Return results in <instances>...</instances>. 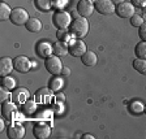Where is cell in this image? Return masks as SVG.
<instances>
[{"label":"cell","instance_id":"6da1fadb","mask_svg":"<svg viewBox=\"0 0 146 139\" xmlns=\"http://www.w3.org/2000/svg\"><path fill=\"white\" fill-rule=\"evenodd\" d=\"M69 31L77 38H84L89 33V22L86 17H77L72 21L69 26Z\"/></svg>","mask_w":146,"mask_h":139},{"label":"cell","instance_id":"7a4b0ae2","mask_svg":"<svg viewBox=\"0 0 146 139\" xmlns=\"http://www.w3.org/2000/svg\"><path fill=\"white\" fill-rule=\"evenodd\" d=\"M44 67H46V69H47V72L51 73L52 76L61 74V70H63L61 60L59 59V56H56V55H51V56H48V57L46 59Z\"/></svg>","mask_w":146,"mask_h":139},{"label":"cell","instance_id":"3957f363","mask_svg":"<svg viewBox=\"0 0 146 139\" xmlns=\"http://www.w3.org/2000/svg\"><path fill=\"white\" fill-rule=\"evenodd\" d=\"M52 21H54V25L58 29H67L72 24V18H70L69 13L65 12V11H56L54 13Z\"/></svg>","mask_w":146,"mask_h":139},{"label":"cell","instance_id":"277c9868","mask_svg":"<svg viewBox=\"0 0 146 139\" xmlns=\"http://www.w3.org/2000/svg\"><path fill=\"white\" fill-rule=\"evenodd\" d=\"M94 8L98 13L104 16L112 14L113 12H116V7L112 3V0H97L94 3Z\"/></svg>","mask_w":146,"mask_h":139},{"label":"cell","instance_id":"5b68a950","mask_svg":"<svg viewBox=\"0 0 146 139\" xmlns=\"http://www.w3.org/2000/svg\"><path fill=\"white\" fill-rule=\"evenodd\" d=\"M9 20L12 21V24L17 25V26H22V25H25L29 21V14H27V12L24 8L18 7V8L12 9V13H11V18Z\"/></svg>","mask_w":146,"mask_h":139},{"label":"cell","instance_id":"8992f818","mask_svg":"<svg viewBox=\"0 0 146 139\" xmlns=\"http://www.w3.org/2000/svg\"><path fill=\"white\" fill-rule=\"evenodd\" d=\"M68 49L73 57H81L86 52V44L81 39H72V42H69Z\"/></svg>","mask_w":146,"mask_h":139},{"label":"cell","instance_id":"52a82bcc","mask_svg":"<svg viewBox=\"0 0 146 139\" xmlns=\"http://www.w3.org/2000/svg\"><path fill=\"white\" fill-rule=\"evenodd\" d=\"M13 67L18 73H27L31 68V61L26 57V56H17L13 59Z\"/></svg>","mask_w":146,"mask_h":139},{"label":"cell","instance_id":"ba28073f","mask_svg":"<svg viewBox=\"0 0 146 139\" xmlns=\"http://www.w3.org/2000/svg\"><path fill=\"white\" fill-rule=\"evenodd\" d=\"M134 12H136L134 5L132 3H128V1H123L121 4H119L116 7V13L121 18H131L134 14Z\"/></svg>","mask_w":146,"mask_h":139},{"label":"cell","instance_id":"9c48e42d","mask_svg":"<svg viewBox=\"0 0 146 139\" xmlns=\"http://www.w3.org/2000/svg\"><path fill=\"white\" fill-rule=\"evenodd\" d=\"M33 133L36 139H46L51 135V127L44 122H38L34 125Z\"/></svg>","mask_w":146,"mask_h":139},{"label":"cell","instance_id":"30bf717a","mask_svg":"<svg viewBox=\"0 0 146 139\" xmlns=\"http://www.w3.org/2000/svg\"><path fill=\"white\" fill-rule=\"evenodd\" d=\"M36 53H38V56L42 59H47L48 56H51L52 53H54V45L50 44L48 42H39L38 44H36Z\"/></svg>","mask_w":146,"mask_h":139},{"label":"cell","instance_id":"8fae6325","mask_svg":"<svg viewBox=\"0 0 146 139\" xmlns=\"http://www.w3.org/2000/svg\"><path fill=\"white\" fill-rule=\"evenodd\" d=\"M77 12L80 13L81 17H88L94 12V5L89 0H80L77 4Z\"/></svg>","mask_w":146,"mask_h":139},{"label":"cell","instance_id":"7c38bea8","mask_svg":"<svg viewBox=\"0 0 146 139\" xmlns=\"http://www.w3.org/2000/svg\"><path fill=\"white\" fill-rule=\"evenodd\" d=\"M16 112H17V107H16L15 101H4L3 105H1V115L7 120L12 121V118L15 117Z\"/></svg>","mask_w":146,"mask_h":139},{"label":"cell","instance_id":"4fadbf2b","mask_svg":"<svg viewBox=\"0 0 146 139\" xmlns=\"http://www.w3.org/2000/svg\"><path fill=\"white\" fill-rule=\"evenodd\" d=\"M8 136L11 139H22L25 136V127L20 124H12L8 127Z\"/></svg>","mask_w":146,"mask_h":139},{"label":"cell","instance_id":"5bb4252c","mask_svg":"<svg viewBox=\"0 0 146 139\" xmlns=\"http://www.w3.org/2000/svg\"><path fill=\"white\" fill-rule=\"evenodd\" d=\"M12 69H15L12 59L1 57V60H0V76L1 77L9 76V73H12Z\"/></svg>","mask_w":146,"mask_h":139},{"label":"cell","instance_id":"9a60e30c","mask_svg":"<svg viewBox=\"0 0 146 139\" xmlns=\"http://www.w3.org/2000/svg\"><path fill=\"white\" fill-rule=\"evenodd\" d=\"M27 97H29V92L25 88H17L12 94V100L16 104H24Z\"/></svg>","mask_w":146,"mask_h":139},{"label":"cell","instance_id":"2e32d148","mask_svg":"<svg viewBox=\"0 0 146 139\" xmlns=\"http://www.w3.org/2000/svg\"><path fill=\"white\" fill-rule=\"evenodd\" d=\"M81 61H82L84 65H86V67H94L95 64H97V61H98V57H97V55H95L94 52L86 51L85 53L81 56Z\"/></svg>","mask_w":146,"mask_h":139},{"label":"cell","instance_id":"e0dca14e","mask_svg":"<svg viewBox=\"0 0 146 139\" xmlns=\"http://www.w3.org/2000/svg\"><path fill=\"white\" fill-rule=\"evenodd\" d=\"M25 27H26L27 31L30 33H38V31L42 30V22L38 18H29V21L25 24Z\"/></svg>","mask_w":146,"mask_h":139},{"label":"cell","instance_id":"ac0fdd59","mask_svg":"<svg viewBox=\"0 0 146 139\" xmlns=\"http://www.w3.org/2000/svg\"><path fill=\"white\" fill-rule=\"evenodd\" d=\"M68 52H69V49H68V45L65 44L64 42H61V40H58V42L54 43V53L56 55V56H65Z\"/></svg>","mask_w":146,"mask_h":139},{"label":"cell","instance_id":"d6986e66","mask_svg":"<svg viewBox=\"0 0 146 139\" xmlns=\"http://www.w3.org/2000/svg\"><path fill=\"white\" fill-rule=\"evenodd\" d=\"M143 111H145V105L138 100H134V101H132L129 104V112L132 115H141Z\"/></svg>","mask_w":146,"mask_h":139},{"label":"cell","instance_id":"ffe728a7","mask_svg":"<svg viewBox=\"0 0 146 139\" xmlns=\"http://www.w3.org/2000/svg\"><path fill=\"white\" fill-rule=\"evenodd\" d=\"M133 68L137 70L138 73L146 76V59H138L133 61Z\"/></svg>","mask_w":146,"mask_h":139},{"label":"cell","instance_id":"44dd1931","mask_svg":"<svg viewBox=\"0 0 146 139\" xmlns=\"http://www.w3.org/2000/svg\"><path fill=\"white\" fill-rule=\"evenodd\" d=\"M11 13H12V9L9 8V5L7 3H1L0 4V20L1 21H5L11 18Z\"/></svg>","mask_w":146,"mask_h":139},{"label":"cell","instance_id":"7402d4cb","mask_svg":"<svg viewBox=\"0 0 146 139\" xmlns=\"http://www.w3.org/2000/svg\"><path fill=\"white\" fill-rule=\"evenodd\" d=\"M51 92H52L51 88H50V90L48 88H40V90H38V92H36V99L47 103L50 100V97H51Z\"/></svg>","mask_w":146,"mask_h":139},{"label":"cell","instance_id":"603a6c76","mask_svg":"<svg viewBox=\"0 0 146 139\" xmlns=\"http://www.w3.org/2000/svg\"><path fill=\"white\" fill-rule=\"evenodd\" d=\"M134 53L138 59H146V42L142 40V42L137 43L136 48H134Z\"/></svg>","mask_w":146,"mask_h":139},{"label":"cell","instance_id":"cb8c5ba5","mask_svg":"<svg viewBox=\"0 0 146 139\" xmlns=\"http://www.w3.org/2000/svg\"><path fill=\"white\" fill-rule=\"evenodd\" d=\"M72 35L73 34L70 31H67L65 29H59V31H58V39L64 43L72 42Z\"/></svg>","mask_w":146,"mask_h":139},{"label":"cell","instance_id":"d4e9b609","mask_svg":"<svg viewBox=\"0 0 146 139\" xmlns=\"http://www.w3.org/2000/svg\"><path fill=\"white\" fill-rule=\"evenodd\" d=\"M1 86H4L8 90H13L16 88V79L12 78L11 76H5L1 78Z\"/></svg>","mask_w":146,"mask_h":139},{"label":"cell","instance_id":"484cf974","mask_svg":"<svg viewBox=\"0 0 146 139\" xmlns=\"http://www.w3.org/2000/svg\"><path fill=\"white\" fill-rule=\"evenodd\" d=\"M36 109V104L34 101H25L22 104V112L26 115H33Z\"/></svg>","mask_w":146,"mask_h":139},{"label":"cell","instance_id":"4316f807","mask_svg":"<svg viewBox=\"0 0 146 139\" xmlns=\"http://www.w3.org/2000/svg\"><path fill=\"white\" fill-rule=\"evenodd\" d=\"M63 87V79L60 77H54V78L50 81V88L52 91H58Z\"/></svg>","mask_w":146,"mask_h":139},{"label":"cell","instance_id":"83f0119b","mask_svg":"<svg viewBox=\"0 0 146 139\" xmlns=\"http://www.w3.org/2000/svg\"><path fill=\"white\" fill-rule=\"evenodd\" d=\"M36 7L42 11H48L52 7V0H35Z\"/></svg>","mask_w":146,"mask_h":139},{"label":"cell","instance_id":"f1b7e54d","mask_svg":"<svg viewBox=\"0 0 146 139\" xmlns=\"http://www.w3.org/2000/svg\"><path fill=\"white\" fill-rule=\"evenodd\" d=\"M143 22L145 21H143L142 16H140V14H136V13H134V14L131 17V25L133 27H140Z\"/></svg>","mask_w":146,"mask_h":139},{"label":"cell","instance_id":"f546056e","mask_svg":"<svg viewBox=\"0 0 146 139\" xmlns=\"http://www.w3.org/2000/svg\"><path fill=\"white\" fill-rule=\"evenodd\" d=\"M11 96H12V94L9 92L8 88H5L4 86L0 88V101H1V103H4V101H8V99Z\"/></svg>","mask_w":146,"mask_h":139},{"label":"cell","instance_id":"4dcf8cb0","mask_svg":"<svg viewBox=\"0 0 146 139\" xmlns=\"http://www.w3.org/2000/svg\"><path fill=\"white\" fill-rule=\"evenodd\" d=\"M138 35H140L141 39L146 42V21L138 27Z\"/></svg>","mask_w":146,"mask_h":139},{"label":"cell","instance_id":"1f68e13d","mask_svg":"<svg viewBox=\"0 0 146 139\" xmlns=\"http://www.w3.org/2000/svg\"><path fill=\"white\" fill-rule=\"evenodd\" d=\"M132 4H133L134 7H145L146 5V0H132L131 1Z\"/></svg>","mask_w":146,"mask_h":139},{"label":"cell","instance_id":"d6a6232c","mask_svg":"<svg viewBox=\"0 0 146 139\" xmlns=\"http://www.w3.org/2000/svg\"><path fill=\"white\" fill-rule=\"evenodd\" d=\"M61 74H63V76H69V74H70V69H69V68L64 67L63 70H61Z\"/></svg>","mask_w":146,"mask_h":139},{"label":"cell","instance_id":"836d02e7","mask_svg":"<svg viewBox=\"0 0 146 139\" xmlns=\"http://www.w3.org/2000/svg\"><path fill=\"white\" fill-rule=\"evenodd\" d=\"M55 97H56V100H58V101H64V100H65V95H64V94H58Z\"/></svg>","mask_w":146,"mask_h":139},{"label":"cell","instance_id":"e575fe53","mask_svg":"<svg viewBox=\"0 0 146 139\" xmlns=\"http://www.w3.org/2000/svg\"><path fill=\"white\" fill-rule=\"evenodd\" d=\"M82 139H94V136L90 135V134H85V135L82 136Z\"/></svg>","mask_w":146,"mask_h":139},{"label":"cell","instance_id":"d590c367","mask_svg":"<svg viewBox=\"0 0 146 139\" xmlns=\"http://www.w3.org/2000/svg\"><path fill=\"white\" fill-rule=\"evenodd\" d=\"M124 0H112V3L115 4V5H119V4H121Z\"/></svg>","mask_w":146,"mask_h":139},{"label":"cell","instance_id":"8d00e7d4","mask_svg":"<svg viewBox=\"0 0 146 139\" xmlns=\"http://www.w3.org/2000/svg\"><path fill=\"white\" fill-rule=\"evenodd\" d=\"M4 129V122H3V120H0V130H3Z\"/></svg>","mask_w":146,"mask_h":139},{"label":"cell","instance_id":"74e56055","mask_svg":"<svg viewBox=\"0 0 146 139\" xmlns=\"http://www.w3.org/2000/svg\"><path fill=\"white\" fill-rule=\"evenodd\" d=\"M143 13H145V16H146V5L143 7Z\"/></svg>","mask_w":146,"mask_h":139},{"label":"cell","instance_id":"f35d334b","mask_svg":"<svg viewBox=\"0 0 146 139\" xmlns=\"http://www.w3.org/2000/svg\"><path fill=\"white\" fill-rule=\"evenodd\" d=\"M89 1H90V3H95V1H97V0H89Z\"/></svg>","mask_w":146,"mask_h":139},{"label":"cell","instance_id":"ab89813d","mask_svg":"<svg viewBox=\"0 0 146 139\" xmlns=\"http://www.w3.org/2000/svg\"><path fill=\"white\" fill-rule=\"evenodd\" d=\"M145 113H146V105H145Z\"/></svg>","mask_w":146,"mask_h":139}]
</instances>
